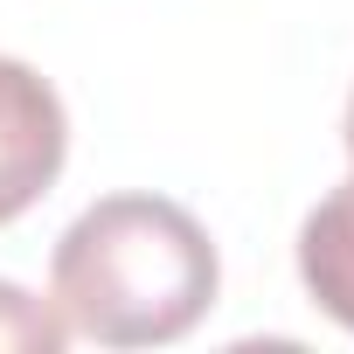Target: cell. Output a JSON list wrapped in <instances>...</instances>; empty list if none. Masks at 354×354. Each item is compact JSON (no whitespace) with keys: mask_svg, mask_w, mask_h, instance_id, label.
<instances>
[{"mask_svg":"<svg viewBox=\"0 0 354 354\" xmlns=\"http://www.w3.org/2000/svg\"><path fill=\"white\" fill-rule=\"evenodd\" d=\"M223 264L209 230L160 195H104L91 202L56 257L49 306L70 333L97 347H167L216 306Z\"/></svg>","mask_w":354,"mask_h":354,"instance_id":"obj_1","label":"cell"},{"mask_svg":"<svg viewBox=\"0 0 354 354\" xmlns=\"http://www.w3.org/2000/svg\"><path fill=\"white\" fill-rule=\"evenodd\" d=\"M70 153V118L63 97L49 91V77H35L28 63L0 56V223L28 216L63 174Z\"/></svg>","mask_w":354,"mask_h":354,"instance_id":"obj_2","label":"cell"},{"mask_svg":"<svg viewBox=\"0 0 354 354\" xmlns=\"http://www.w3.org/2000/svg\"><path fill=\"white\" fill-rule=\"evenodd\" d=\"M299 278L326 319L354 333V174L306 216L299 230Z\"/></svg>","mask_w":354,"mask_h":354,"instance_id":"obj_3","label":"cell"},{"mask_svg":"<svg viewBox=\"0 0 354 354\" xmlns=\"http://www.w3.org/2000/svg\"><path fill=\"white\" fill-rule=\"evenodd\" d=\"M63 340H70V326L56 319V306L0 278V354H56Z\"/></svg>","mask_w":354,"mask_h":354,"instance_id":"obj_4","label":"cell"},{"mask_svg":"<svg viewBox=\"0 0 354 354\" xmlns=\"http://www.w3.org/2000/svg\"><path fill=\"white\" fill-rule=\"evenodd\" d=\"M347 153H354V97H347Z\"/></svg>","mask_w":354,"mask_h":354,"instance_id":"obj_5","label":"cell"}]
</instances>
